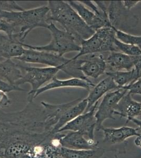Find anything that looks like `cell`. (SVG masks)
Wrapping results in <instances>:
<instances>
[{"mask_svg":"<svg viewBox=\"0 0 141 158\" xmlns=\"http://www.w3.org/2000/svg\"><path fill=\"white\" fill-rule=\"evenodd\" d=\"M57 122L33 101L20 111L0 108V158H54Z\"/></svg>","mask_w":141,"mask_h":158,"instance_id":"obj_1","label":"cell"},{"mask_svg":"<svg viewBox=\"0 0 141 158\" xmlns=\"http://www.w3.org/2000/svg\"><path fill=\"white\" fill-rule=\"evenodd\" d=\"M48 7L50 11L48 22H57L61 24L65 31L74 36L80 45L83 40L90 38L95 32L86 24L68 2L49 1Z\"/></svg>","mask_w":141,"mask_h":158,"instance_id":"obj_2","label":"cell"},{"mask_svg":"<svg viewBox=\"0 0 141 158\" xmlns=\"http://www.w3.org/2000/svg\"><path fill=\"white\" fill-rule=\"evenodd\" d=\"M49 9L48 6H42L22 11L2 12L0 18L6 19L15 27H19L20 31L16 33L20 41L24 42L27 35L31 31L37 27L48 28L49 22Z\"/></svg>","mask_w":141,"mask_h":158,"instance_id":"obj_3","label":"cell"},{"mask_svg":"<svg viewBox=\"0 0 141 158\" xmlns=\"http://www.w3.org/2000/svg\"><path fill=\"white\" fill-rule=\"evenodd\" d=\"M15 59L23 63H39L50 67L57 68L60 71L72 77L81 79H84L85 77L79 70V60L68 59L63 56H59L53 53L27 48L25 49L21 56Z\"/></svg>","mask_w":141,"mask_h":158,"instance_id":"obj_4","label":"cell"},{"mask_svg":"<svg viewBox=\"0 0 141 158\" xmlns=\"http://www.w3.org/2000/svg\"><path fill=\"white\" fill-rule=\"evenodd\" d=\"M115 38L114 27L112 26L98 29L90 38L81 42V50L72 59L103 52H118L114 45Z\"/></svg>","mask_w":141,"mask_h":158,"instance_id":"obj_5","label":"cell"},{"mask_svg":"<svg viewBox=\"0 0 141 158\" xmlns=\"http://www.w3.org/2000/svg\"><path fill=\"white\" fill-rule=\"evenodd\" d=\"M18 63L22 72V77L15 85L20 86L27 83L30 84L31 89L28 93V102H33L36 91L46 83L51 81L60 71L59 68L55 67L37 68L20 61Z\"/></svg>","mask_w":141,"mask_h":158,"instance_id":"obj_6","label":"cell"},{"mask_svg":"<svg viewBox=\"0 0 141 158\" xmlns=\"http://www.w3.org/2000/svg\"><path fill=\"white\" fill-rule=\"evenodd\" d=\"M47 29L52 34V40L47 45L34 46L23 43V46L35 50L53 53L60 56H64L69 52H80V45L71 34L58 29L53 22L49 23Z\"/></svg>","mask_w":141,"mask_h":158,"instance_id":"obj_7","label":"cell"},{"mask_svg":"<svg viewBox=\"0 0 141 158\" xmlns=\"http://www.w3.org/2000/svg\"><path fill=\"white\" fill-rule=\"evenodd\" d=\"M128 90L125 88H121L113 91L109 92L103 96L100 103L98 102L95 116L97 119L96 130H101L103 127L104 121L108 119H114V112L120 101L123 97Z\"/></svg>","mask_w":141,"mask_h":158,"instance_id":"obj_8","label":"cell"},{"mask_svg":"<svg viewBox=\"0 0 141 158\" xmlns=\"http://www.w3.org/2000/svg\"><path fill=\"white\" fill-rule=\"evenodd\" d=\"M99 102L95 104L89 111L84 112L65 124L58 132L65 131L80 132L88 138L94 140V131L97 126V119L95 114Z\"/></svg>","mask_w":141,"mask_h":158,"instance_id":"obj_9","label":"cell"},{"mask_svg":"<svg viewBox=\"0 0 141 158\" xmlns=\"http://www.w3.org/2000/svg\"><path fill=\"white\" fill-rule=\"evenodd\" d=\"M129 11L124 8L122 1H110L107 7V15L111 26L121 30L129 27V21L136 24L138 19L129 13Z\"/></svg>","mask_w":141,"mask_h":158,"instance_id":"obj_10","label":"cell"},{"mask_svg":"<svg viewBox=\"0 0 141 158\" xmlns=\"http://www.w3.org/2000/svg\"><path fill=\"white\" fill-rule=\"evenodd\" d=\"M68 3L80 16L86 24L95 31L103 27H111L109 20L96 15L81 1H68Z\"/></svg>","mask_w":141,"mask_h":158,"instance_id":"obj_11","label":"cell"},{"mask_svg":"<svg viewBox=\"0 0 141 158\" xmlns=\"http://www.w3.org/2000/svg\"><path fill=\"white\" fill-rule=\"evenodd\" d=\"M60 143L63 147L76 150H91L98 148V142L88 138L80 132H62Z\"/></svg>","mask_w":141,"mask_h":158,"instance_id":"obj_12","label":"cell"},{"mask_svg":"<svg viewBox=\"0 0 141 158\" xmlns=\"http://www.w3.org/2000/svg\"><path fill=\"white\" fill-rule=\"evenodd\" d=\"M106 65L113 71H129L141 65V56H130L120 52H111L106 59Z\"/></svg>","mask_w":141,"mask_h":158,"instance_id":"obj_13","label":"cell"},{"mask_svg":"<svg viewBox=\"0 0 141 158\" xmlns=\"http://www.w3.org/2000/svg\"><path fill=\"white\" fill-rule=\"evenodd\" d=\"M87 59H82L79 70L86 77L97 79L106 73L107 67L106 59L102 54L88 55Z\"/></svg>","mask_w":141,"mask_h":158,"instance_id":"obj_14","label":"cell"},{"mask_svg":"<svg viewBox=\"0 0 141 158\" xmlns=\"http://www.w3.org/2000/svg\"><path fill=\"white\" fill-rule=\"evenodd\" d=\"M94 86L95 85L89 79L72 77L71 79L66 80H60L57 79L56 77H55L48 84L42 86L36 91L35 98L45 92L56 89L65 87H79L86 90H91Z\"/></svg>","mask_w":141,"mask_h":158,"instance_id":"obj_15","label":"cell"},{"mask_svg":"<svg viewBox=\"0 0 141 158\" xmlns=\"http://www.w3.org/2000/svg\"><path fill=\"white\" fill-rule=\"evenodd\" d=\"M22 43L16 33L13 38H10L6 34L0 33V57L11 59L21 56L25 50Z\"/></svg>","mask_w":141,"mask_h":158,"instance_id":"obj_16","label":"cell"},{"mask_svg":"<svg viewBox=\"0 0 141 158\" xmlns=\"http://www.w3.org/2000/svg\"><path fill=\"white\" fill-rule=\"evenodd\" d=\"M114 115L126 118V123L130 122L141 115V102L133 100L132 95L127 92L117 105Z\"/></svg>","mask_w":141,"mask_h":158,"instance_id":"obj_17","label":"cell"},{"mask_svg":"<svg viewBox=\"0 0 141 158\" xmlns=\"http://www.w3.org/2000/svg\"><path fill=\"white\" fill-rule=\"evenodd\" d=\"M138 128H133L127 126L120 128H104L101 130L103 132V142L104 143L115 144L121 143L125 141L127 139L131 137L139 136Z\"/></svg>","mask_w":141,"mask_h":158,"instance_id":"obj_18","label":"cell"},{"mask_svg":"<svg viewBox=\"0 0 141 158\" xmlns=\"http://www.w3.org/2000/svg\"><path fill=\"white\" fill-rule=\"evenodd\" d=\"M119 88H120L116 85L112 78L110 76L100 81L89 91V95L86 98L88 102V106L85 112L89 111L95 104L100 101V99L103 96H104L108 92Z\"/></svg>","mask_w":141,"mask_h":158,"instance_id":"obj_19","label":"cell"},{"mask_svg":"<svg viewBox=\"0 0 141 158\" xmlns=\"http://www.w3.org/2000/svg\"><path fill=\"white\" fill-rule=\"evenodd\" d=\"M88 106V102L86 99H81L79 102L68 109L63 114L59 121L54 127L52 135H55L59 132L61 128L65 124L71 121L79 115L84 113Z\"/></svg>","mask_w":141,"mask_h":158,"instance_id":"obj_20","label":"cell"},{"mask_svg":"<svg viewBox=\"0 0 141 158\" xmlns=\"http://www.w3.org/2000/svg\"><path fill=\"white\" fill-rule=\"evenodd\" d=\"M22 77V72L18 63L11 59L0 62V79L10 84H15Z\"/></svg>","mask_w":141,"mask_h":158,"instance_id":"obj_21","label":"cell"},{"mask_svg":"<svg viewBox=\"0 0 141 158\" xmlns=\"http://www.w3.org/2000/svg\"><path fill=\"white\" fill-rule=\"evenodd\" d=\"M106 74L111 77L119 88H123L141 77V68H134L129 71H110Z\"/></svg>","mask_w":141,"mask_h":158,"instance_id":"obj_22","label":"cell"},{"mask_svg":"<svg viewBox=\"0 0 141 158\" xmlns=\"http://www.w3.org/2000/svg\"><path fill=\"white\" fill-rule=\"evenodd\" d=\"M104 152L103 149L100 148L91 150H76L62 147L59 156L62 158H98Z\"/></svg>","mask_w":141,"mask_h":158,"instance_id":"obj_23","label":"cell"},{"mask_svg":"<svg viewBox=\"0 0 141 158\" xmlns=\"http://www.w3.org/2000/svg\"><path fill=\"white\" fill-rule=\"evenodd\" d=\"M114 45L118 51L130 56H141V49L136 45L126 44L119 41L115 38Z\"/></svg>","mask_w":141,"mask_h":158,"instance_id":"obj_24","label":"cell"},{"mask_svg":"<svg viewBox=\"0 0 141 158\" xmlns=\"http://www.w3.org/2000/svg\"><path fill=\"white\" fill-rule=\"evenodd\" d=\"M115 38L119 41L126 44L136 45L139 47L141 45V36H136L129 34L125 31L119 30L114 28Z\"/></svg>","mask_w":141,"mask_h":158,"instance_id":"obj_25","label":"cell"},{"mask_svg":"<svg viewBox=\"0 0 141 158\" xmlns=\"http://www.w3.org/2000/svg\"><path fill=\"white\" fill-rule=\"evenodd\" d=\"M23 8L19 6L16 1H0V13L2 12H15L23 11Z\"/></svg>","mask_w":141,"mask_h":158,"instance_id":"obj_26","label":"cell"},{"mask_svg":"<svg viewBox=\"0 0 141 158\" xmlns=\"http://www.w3.org/2000/svg\"><path fill=\"white\" fill-rule=\"evenodd\" d=\"M15 27L12 23L4 19L0 18V32L13 38L15 34Z\"/></svg>","mask_w":141,"mask_h":158,"instance_id":"obj_27","label":"cell"},{"mask_svg":"<svg viewBox=\"0 0 141 158\" xmlns=\"http://www.w3.org/2000/svg\"><path fill=\"white\" fill-rule=\"evenodd\" d=\"M0 90L9 93L12 91H25L23 89L21 88L20 86L11 85L6 81L0 79Z\"/></svg>","mask_w":141,"mask_h":158,"instance_id":"obj_28","label":"cell"},{"mask_svg":"<svg viewBox=\"0 0 141 158\" xmlns=\"http://www.w3.org/2000/svg\"><path fill=\"white\" fill-rule=\"evenodd\" d=\"M123 88L126 89L129 93L132 94H139L141 95V77L138 79L135 82L132 84L124 86Z\"/></svg>","mask_w":141,"mask_h":158,"instance_id":"obj_29","label":"cell"},{"mask_svg":"<svg viewBox=\"0 0 141 158\" xmlns=\"http://www.w3.org/2000/svg\"><path fill=\"white\" fill-rule=\"evenodd\" d=\"M11 104V101L7 93L0 90V108L7 107Z\"/></svg>","mask_w":141,"mask_h":158,"instance_id":"obj_30","label":"cell"},{"mask_svg":"<svg viewBox=\"0 0 141 158\" xmlns=\"http://www.w3.org/2000/svg\"><path fill=\"white\" fill-rule=\"evenodd\" d=\"M141 1H122V4L125 9L130 10L132 8L137 6Z\"/></svg>","mask_w":141,"mask_h":158,"instance_id":"obj_31","label":"cell"},{"mask_svg":"<svg viewBox=\"0 0 141 158\" xmlns=\"http://www.w3.org/2000/svg\"><path fill=\"white\" fill-rule=\"evenodd\" d=\"M131 121L134 123L135 124H136L139 127V129H141V120H139L137 118H133L132 120H131ZM135 144L136 146L141 148V134H140L139 136L137 137L135 140Z\"/></svg>","mask_w":141,"mask_h":158,"instance_id":"obj_32","label":"cell"},{"mask_svg":"<svg viewBox=\"0 0 141 158\" xmlns=\"http://www.w3.org/2000/svg\"><path fill=\"white\" fill-rule=\"evenodd\" d=\"M115 158H118V156H115Z\"/></svg>","mask_w":141,"mask_h":158,"instance_id":"obj_33","label":"cell"}]
</instances>
